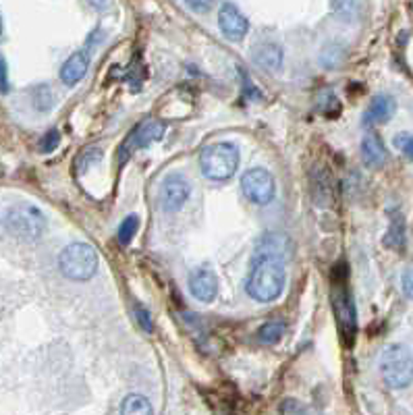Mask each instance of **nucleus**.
<instances>
[{"label":"nucleus","mask_w":413,"mask_h":415,"mask_svg":"<svg viewBox=\"0 0 413 415\" xmlns=\"http://www.w3.org/2000/svg\"><path fill=\"white\" fill-rule=\"evenodd\" d=\"M284 282H287V272L278 258L256 256L245 291L256 301L268 303V301H274L282 293Z\"/></svg>","instance_id":"nucleus-1"},{"label":"nucleus","mask_w":413,"mask_h":415,"mask_svg":"<svg viewBox=\"0 0 413 415\" xmlns=\"http://www.w3.org/2000/svg\"><path fill=\"white\" fill-rule=\"evenodd\" d=\"M7 231L21 241H38L46 231V216L34 203H15L5 216Z\"/></svg>","instance_id":"nucleus-2"},{"label":"nucleus","mask_w":413,"mask_h":415,"mask_svg":"<svg viewBox=\"0 0 413 415\" xmlns=\"http://www.w3.org/2000/svg\"><path fill=\"white\" fill-rule=\"evenodd\" d=\"M201 172L212 181H225L235 175L239 166V150L233 144L221 142L205 146L199 156Z\"/></svg>","instance_id":"nucleus-3"},{"label":"nucleus","mask_w":413,"mask_h":415,"mask_svg":"<svg viewBox=\"0 0 413 415\" xmlns=\"http://www.w3.org/2000/svg\"><path fill=\"white\" fill-rule=\"evenodd\" d=\"M380 376L390 388H405L413 380V355L405 345H388L380 355Z\"/></svg>","instance_id":"nucleus-4"},{"label":"nucleus","mask_w":413,"mask_h":415,"mask_svg":"<svg viewBox=\"0 0 413 415\" xmlns=\"http://www.w3.org/2000/svg\"><path fill=\"white\" fill-rule=\"evenodd\" d=\"M58 268L71 280H89L98 270V254L89 243H71L60 251Z\"/></svg>","instance_id":"nucleus-5"},{"label":"nucleus","mask_w":413,"mask_h":415,"mask_svg":"<svg viewBox=\"0 0 413 415\" xmlns=\"http://www.w3.org/2000/svg\"><path fill=\"white\" fill-rule=\"evenodd\" d=\"M241 189H243V195L249 201L264 205V203H270L274 199L276 183H274V177L268 170L252 168L241 177Z\"/></svg>","instance_id":"nucleus-6"},{"label":"nucleus","mask_w":413,"mask_h":415,"mask_svg":"<svg viewBox=\"0 0 413 415\" xmlns=\"http://www.w3.org/2000/svg\"><path fill=\"white\" fill-rule=\"evenodd\" d=\"M189 193H191L189 181L183 175L172 172V175L164 177V181L160 185V203L166 212H177L189 199Z\"/></svg>","instance_id":"nucleus-7"},{"label":"nucleus","mask_w":413,"mask_h":415,"mask_svg":"<svg viewBox=\"0 0 413 415\" xmlns=\"http://www.w3.org/2000/svg\"><path fill=\"white\" fill-rule=\"evenodd\" d=\"M189 291L197 301L210 303L219 295V278L210 268H195L189 274Z\"/></svg>","instance_id":"nucleus-8"},{"label":"nucleus","mask_w":413,"mask_h":415,"mask_svg":"<svg viewBox=\"0 0 413 415\" xmlns=\"http://www.w3.org/2000/svg\"><path fill=\"white\" fill-rule=\"evenodd\" d=\"M219 23H221V30L223 34L229 38V40H243L247 30H249V23L245 19V15L233 5V3H225L221 7V13H219Z\"/></svg>","instance_id":"nucleus-9"},{"label":"nucleus","mask_w":413,"mask_h":415,"mask_svg":"<svg viewBox=\"0 0 413 415\" xmlns=\"http://www.w3.org/2000/svg\"><path fill=\"white\" fill-rule=\"evenodd\" d=\"M333 307L337 311V320H339V328L343 333V337H351L355 335V307L351 303V297L345 289H337L333 293Z\"/></svg>","instance_id":"nucleus-10"},{"label":"nucleus","mask_w":413,"mask_h":415,"mask_svg":"<svg viewBox=\"0 0 413 415\" xmlns=\"http://www.w3.org/2000/svg\"><path fill=\"white\" fill-rule=\"evenodd\" d=\"M87 67H89V54H87L85 50L73 52V54L65 60V65H63V69H60V81H63L65 85H75V83H79V81L85 77Z\"/></svg>","instance_id":"nucleus-11"},{"label":"nucleus","mask_w":413,"mask_h":415,"mask_svg":"<svg viewBox=\"0 0 413 415\" xmlns=\"http://www.w3.org/2000/svg\"><path fill=\"white\" fill-rule=\"evenodd\" d=\"M394 111H397L394 100L390 96L380 93V96H376L372 100V104H370V109L366 111L364 119H366L368 125H382V123L390 121V117L394 115Z\"/></svg>","instance_id":"nucleus-12"},{"label":"nucleus","mask_w":413,"mask_h":415,"mask_svg":"<svg viewBox=\"0 0 413 415\" xmlns=\"http://www.w3.org/2000/svg\"><path fill=\"white\" fill-rule=\"evenodd\" d=\"M252 58L264 71H278L282 65V50H280V46H276L272 42H264V44L254 46Z\"/></svg>","instance_id":"nucleus-13"},{"label":"nucleus","mask_w":413,"mask_h":415,"mask_svg":"<svg viewBox=\"0 0 413 415\" xmlns=\"http://www.w3.org/2000/svg\"><path fill=\"white\" fill-rule=\"evenodd\" d=\"M361 158L372 168H380L386 162V158H388L386 148H384L382 139L376 133H368L361 139Z\"/></svg>","instance_id":"nucleus-14"},{"label":"nucleus","mask_w":413,"mask_h":415,"mask_svg":"<svg viewBox=\"0 0 413 415\" xmlns=\"http://www.w3.org/2000/svg\"><path fill=\"white\" fill-rule=\"evenodd\" d=\"M162 135H164V125L156 119H148L131 133V146L133 148H146V146L158 142Z\"/></svg>","instance_id":"nucleus-15"},{"label":"nucleus","mask_w":413,"mask_h":415,"mask_svg":"<svg viewBox=\"0 0 413 415\" xmlns=\"http://www.w3.org/2000/svg\"><path fill=\"white\" fill-rule=\"evenodd\" d=\"M121 413H125V415H152L154 409L144 394H129L123 401Z\"/></svg>","instance_id":"nucleus-16"},{"label":"nucleus","mask_w":413,"mask_h":415,"mask_svg":"<svg viewBox=\"0 0 413 415\" xmlns=\"http://www.w3.org/2000/svg\"><path fill=\"white\" fill-rule=\"evenodd\" d=\"M284 335V324L282 322H268L258 330V339L264 345H274L280 341V337Z\"/></svg>","instance_id":"nucleus-17"},{"label":"nucleus","mask_w":413,"mask_h":415,"mask_svg":"<svg viewBox=\"0 0 413 415\" xmlns=\"http://www.w3.org/2000/svg\"><path fill=\"white\" fill-rule=\"evenodd\" d=\"M384 245L397 247V249H401V247L405 245V225H403V218H401V216H397V218L392 221V225H390V229H388V235L384 237Z\"/></svg>","instance_id":"nucleus-18"},{"label":"nucleus","mask_w":413,"mask_h":415,"mask_svg":"<svg viewBox=\"0 0 413 415\" xmlns=\"http://www.w3.org/2000/svg\"><path fill=\"white\" fill-rule=\"evenodd\" d=\"M137 227H139V218H137L135 214L127 216V218L121 223V227H119V241H121L123 245H127V243L133 239V235L137 233Z\"/></svg>","instance_id":"nucleus-19"},{"label":"nucleus","mask_w":413,"mask_h":415,"mask_svg":"<svg viewBox=\"0 0 413 415\" xmlns=\"http://www.w3.org/2000/svg\"><path fill=\"white\" fill-rule=\"evenodd\" d=\"M52 104H54V96H52L50 87L40 85V87L34 91V106H36L38 111H48V109H52Z\"/></svg>","instance_id":"nucleus-20"},{"label":"nucleus","mask_w":413,"mask_h":415,"mask_svg":"<svg viewBox=\"0 0 413 415\" xmlns=\"http://www.w3.org/2000/svg\"><path fill=\"white\" fill-rule=\"evenodd\" d=\"M333 9L343 19H353L357 15V0H333Z\"/></svg>","instance_id":"nucleus-21"},{"label":"nucleus","mask_w":413,"mask_h":415,"mask_svg":"<svg viewBox=\"0 0 413 415\" xmlns=\"http://www.w3.org/2000/svg\"><path fill=\"white\" fill-rule=\"evenodd\" d=\"M394 146L403 152L405 158L413 160V135L411 133H399L394 137Z\"/></svg>","instance_id":"nucleus-22"},{"label":"nucleus","mask_w":413,"mask_h":415,"mask_svg":"<svg viewBox=\"0 0 413 415\" xmlns=\"http://www.w3.org/2000/svg\"><path fill=\"white\" fill-rule=\"evenodd\" d=\"M58 144H60V133H58L56 129H52V131H48V133L42 137V142H40V152H44V154L54 152V150L58 148Z\"/></svg>","instance_id":"nucleus-23"},{"label":"nucleus","mask_w":413,"mask_h":415,"mask_svg":"<svg viewBox=\"0 0 413 415\" xmlns=\"http://www.w3.org/2000/svg\"><path fill=\"white\" fill-rule=\"evenodd\" d=\"M401 284H403V291L409 299H413V264H409L401 276Z\"/></svg>","instance_id":"nucleus-24"},{"label":"nucleus","mask_w":413,"mask_h":415,"mask_svg":"<svg viewBox=\"0 0 413 415\" xmlns=\"http://www.w3.org/2000/svg\"><path fill=\"white\" fill-rule=\"evenodd\" d=\"M9 67H7V58L0 54V93H9Z\"/></svg>","instance_id":"nucleus-25"},{"label":"nucleus","mask_w":413,"mask_h":415,"mask_svg":"<svg viewBox=\"0 0 413 415\" xmlns=\"http://www.w3.org/2000/svg\"><path fill=\"white\" fill-rule=\"evenodd\" d=\"M185 3L195 13H208L214 7V0H185Z\"/></svg>","instance_id":"nucleus-26"},{"label":"nucleus","mask_w":413,"mask_h":415,"mask_svg":"<svg viewBox=\"0 0 413 415\" xmlns=\"http://www.w3.org/2000/svg\"><path fill=\"white\" fill-rule=\"evenodd\" d=\"M137 320L139 324L146 328V330H152V322H150V314L144 309V307H137Z\"/></svg>","instance_id":"nucleus-27"},{"label":"nucleus","mask_w":413,"mask_h":415,"mask_svg":"<svg viewBox=\"0 0 413 415\" xmlns=\"http://www.w3.org/2000/svg\"><path fill=\"white\" fill-rule=\"evenodd\" d=\"M87 3H89L93 9H98V11H100V9H107L111 0H87Z\"/></svg>","instance_id":"nucleus-28"},{"label":"nucleus","mask_w":413,"mask_h":415,"mask_svg":"<svg viewBox=\"0 0 413 415\" xmlns=\"http://www.w3.org/2000/svg\"><path fill=\"white\" fill-rule=\"evenodd\" d=\"M0 34H3V25H0Z\"/></svg>","instance_id":"nucleus-29"}]
</instances>
